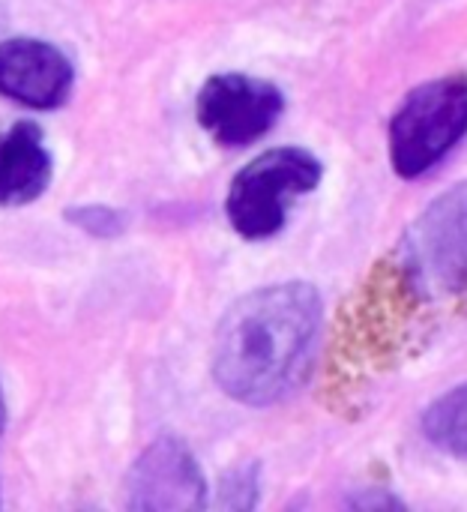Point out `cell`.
<instances>
[{"label":"cell","mask_w":467,"mask_h":512,"mask_svg":"<svg viewBox=\"0 0 467 512\" xmlns=\"http://www.w3.org/2000/svg\"><path fill=\"white\" fill-rule=\"evenodd\" d=\"M467 135V78L417 87L390 123V159L402 177L432 171Z\"/></svg>","instance_id":"obj_3"},{"label":"cell","mask_w":467,"mask_h":512,"mask_svg":"<svg viewBox=\"0 0 467 512\" xmlns=\"http://www.w3.org/2000/svg\"><path fill=\"white\" fill-rule=\"evenodd\" d=\"M321 183V162L300 147H279L252 159L228 189V219L246 240L273 237L297 195Z\"/></svg>","instance_id":"obj_4"},{"label":"cell","mask_w":467,"mask_h":512,"mask_svg":"<svg viewBox=\"0 0 467 512\" xmlns=\"http://www.w3.org/2000/svg\"><path fill=\"white\" fill-rule=\"evenodd\" d=\"M258 498V471L255 468H240L234 474H228V480L222 483V498L219 504L228 510H252Z\"/></svg>","instance_id":"obj_10"},{"label":"cell","mask_w":467,"mask_h":512,"mask_svg":"<svg viewBox=\"0 0 467 512\" xmlns=\"http://www.w3.org/2000/svg\"><path fill=\"white\" fill-rule=\"evenodd\" d=\"M54 174L51 150L36 123H15L0 132V207L36 201Z\"/></svg>","instance_id":"obj_8"},{"label":"cell","mask_w":467,"mask_h":512,"mask_svg":"<svg viewBox=\"0 0 467 512\" xmlns=\"http://www.w3.org/2000/svg\"><path fill=\"white\" fill-rule=\"evenodd\" d=\"M72 60L45 39H0V96L33 111L60 108L72 96Z\"/></svg>","instance_id":"obj_7"},{"label":"cell","mask_w":467,"mask_h":512,"mask_svg":"<svg viewBox=\"0 0 467 512\" xmlns=\"http://www.w3.org/2000/svg\"><path fill=\"white\" fill-rule=\"evenodd\" d=\"M6 429V396H3V387H0V435Z\"/></svg>","instance_id":"obj_13"},{"label":"cell","mask_w":467,"mask_h":512,"mask_svg":"<svg viewBox=\"0 0 467 512\" xmlns=\"http://www.w3.org/2000/svg\"><path fill=\"white\" fill-rule=\"evenodd\" d=\"M69 219L78 225V228H87L93 234H114L120 228V219L117 213L105 210V207H81V210H72Z\"/></svg>","instance_id":"obj_11"},{"label":"cell","mask_w":467,"mask_h":512,"mask_svg":"<svg viewBox=\"0 0 467 512\" xmlns=\"http://www.w3.org/2000/svg\"><path fill=\"white\" fill-rule=\"evenodd\" d=\"M423 432L438 450L467 459V384L429 405L423 414Z\"/></svg>","instance_id":"obj_9"},{"label":"cell","mask_w":467,"mask_h":512,"mask_svg":"<svg viewBox=\"0 0 467 512\" xmlns=\"http://www.w3.org/2000/svg\"><path fill=\"white\" fill-rule=\"evenodd\" d=\"M126 507L135 512H186L207 507L204 474L177 438L153 441L126 477Z\"/></svg>","instance_id":"obj_6"},{"label":"cell","mask_w":467,"mask_h":512,"mask_svg":"<svg viewBox=\"0 0 467 512\" xmlns=\"http://www.w3.org/2000/svg\"><path fill=\"white\" fill-rule=\"evenodd\" d=\"M354 507H369V510H378V507H393V510H399L402 504H399L396 498H378V495H372V498H354Z\"/></svg>","instance_id":"obj_12"},{"label":"cell","mask_w":467,"mask_h":512,"mask_svg":"<svg viewBox=\"0 0 467 512\" xmlns=\"http://www.w3.org/2000/svg\"><path fill=\"white\" fill-rule=\"evenodd\" d=\"M318 333L321 297L312 285L282 282L258 288L240 297L216 330V384L243 405H273L306 378Z\"/></svg>","instance_id":"obj_1"},{"label":"cell","mask_w":467,"mask_h":512,"mask_svg":"<svg viewBox=\"0 0 467 512\" xmlns=\"http://www.w3.org/2000/svg\"><path fill=\"white\" fill-rule=\"evenodd\" d=\"M399 273L417 297L467 294V183L435 198L408 228Z\"/></svg>","instance_id":"obj_2"},{"label":"cell","mask_w":467,"mask_h":512,"mask_svg":"<svg viewBox=\"0 0 467 512\" xmlns=\"http://www.w3.org/2000/svg\"><path fill=\"white\" fill-rule=\"evenodd\" d=\"M282 108L285 99L276 84L240 72L207 78L195 99L198 123L225 147H246L267 135Z\"/></svg>","instance_id":"obj_5"}]
</instances>
